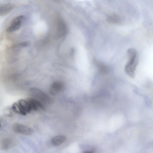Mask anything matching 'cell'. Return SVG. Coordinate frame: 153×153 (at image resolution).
<instances>
[{"label":"cell","mask_w":153,"mask_h":153,"mask_svg":"<svg viewBox=\"0 0 153 153\" xmlns=\"http://www.w3.org/2000/svg\"><path fill=\"white\" fill-rule=\"evenodd\" d=\"M127 53L129 59L125 66V71L130 76L134 78L136 67L139 62L138 52L135 49L131 48L128 49Z\"/></svg>","instance_id":"cell-1"},{"label":"cell","mask_w":153,"mask_h":153,"mask_svg":"<svg viewBox=\"0 0 153 153\" xmlns=\"http://www.w3.org/2000/svg\"><path fill=\"white\" fill-rule=\"evenodd\" d=\"M12 129L15 133L26 135L32 134L34 131L32 128L17 123H14L12 125Z\"/></svg>","instance_id":"cell-2"},{"label":"cell","mask_w":153,"mask_h":153,"mask_svg":"<svg viewBox=\"0 0 153 153\" xmlns=\"http://www.w3.org/2000/svg\"><path fill=\"white\" fill-rule=\"evenodd\" d=\"M23 18L24 16L22 15H19L14 18L7 28V31L12 32L18 30L21 27Z\"/></svg>","instance_id":"cell-3"},{"label":"cell","mask_w":153,"mask_h":153,"mask_svg":"<svg viewBox=\"0 0 153 153\" xmlns=\"http://www.w3.org/2000/svg\"><path fill=\"white\" fill-rule=\"evenodd\" d=\"M57 34L60 37L65 35L67 32V27L65 22L62 20H59L58 23Z\"/></svg>","instance_id":"cell-4"},{"label":"cell","mask_w":153,"mask_h":153,"mask_svg":"<svg viewBox=\"0 0 153 153\" xmlns=\"http://www.w3.org/2000/svg\"><path fill=\"white\" fill-rule=\"evenodd\" d=\"M66 137L63 135H58L53 137L51 140L52 144L54 146L60 145L66 140Z\"/></svg>","instance_id":"cell-5"},{"label":"cell","mask_w":153,"mask_h":153,"mask_svg":"<svg viewBox=\"0 0 153 153\" xmlns=\"http://www.w3.org/2000/svg\"><path fill=\"white\" fill-rule=\"evenodd\" d=\"M14 6L11 4H6L0 6V12L1 16L5 15L10 12L13 8Z\"/></svg>","instance_id":"cell-6"},{"label":"cell","mask_w":153,"mask_h":153,"mask_svg":"<svg viewBox=\"0 0 153 153\" xmlns=\"http://www.w3.org/2000/svg\"><path fill=\"white\" fill-rule=\"evenodd\" d=\"M13 142L9 138L4 139L1 143V147L3 150H6L12 147L13 145Z\"/></svg>","instance_id":"cell-7"},{"label":"cell","mask_w":153,"mask_h":153,"mask_svg":"<svg viewBox=\"0 0 153 153\" xmlns=\"http://www.w3.org/2000/svg\"><path fill=\"white\" fill-rule=\"evenodd\" d=\"M30 43L29 42L26 41L20 43L19 44V45L22 47H25L28 45Z\"/></svg>","instance_id":"cell-8"},{"label":"cell","mask_w":153,"mask_h":153,"mask_svg":"<svg viewBox=\"0 0 153 153\" xmlns=\"http://www.w3.org/2000/svg\"><path fill=\"white\" fill-rule=\"evenodd\" d=\"M83 153H94V151H87L84 152Z\"/></svg>","instance_id":"cell-9"}]
</instances>
